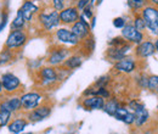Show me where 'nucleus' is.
<instances>
[{"instance_id":"nucleus-1","label":"nucleus","mask_w":158,"mask_h":134,"mask_svg":"<svg viewBox=\"0 0 158 134\" xmlns=\"http://www.w3.org/2000/svg\"><path fill=\"white\" fill-rule=\"evenodd\" d=\"M37 21L40 27L46 32H52L54 29L59 28V26L61 24L59 11L54 10L52 7L49 11H39V14L37 15Z\"/></svg>"},{"instance_id":"nucleus-2","label":"nucleus","mask_w":158,"mask_h":134,"mask_svg":"<svg viewBox=\"0 0 158 134\" xmlns=\"http://www.w3.org/2000/svg\"><path fill=\"white\" fill-rule=\"evenodd\" d=\"M141 15L146 22V29L153 37H158V7L153 5H147L142 9Z\"/></svg>"},{"instance_id":"nucleus-3","label":"nucleus","mask_w":158,"mask_h":134,"mask_svg":"<svg viewBox=\"0 0 158 134\" xmlns=\"http://www.w3.org/2000/svg\"><path fill=\"white\" fill-rule=\"evenodd\" d=\"M71 55V50L63 45H55L50 49L49 54H48V58H46V62L49 66H54V67H57L61 66L64 60Z\"/></svg>"},{"instance_id":"nucleus-4","label":"nucleus","mask_w":158,"mask_h":134,"mask_svg":"<svg viewBox=\"0 0 158 134\" xmlns=\"http://www.w3.org/2000/svg\"><path fill=\"white\" fill-rule=\"evenodd\" d=\"M28 40V33L24 29H12L5 40V48L14 51L21 49Z\"/></svg>"},{"instance_id":"nucleus-5","label":"nucleus","mask_w":158,"mask_h":134,"mask_svg":"<svg viewBox=\"0 0 158 134\" xmlns=\"http://www.w3.org/2000/svg\"><path fill=\"white\" fill-rule=\"evenodd\" d=\"M139 58L135 56H125L122 60H119L117 62L113 63V70L118 73H123V75H130L134 73L139 68Z\"/></svg>"},{"instance_id":"nucleus-6","label":"nucleus","mask_w":158,"mask_h":134,"mask_svg":"<svg viewBox=\"0 0 158 134\" xmlns=\"http://www.w3.org/2000/svg\"><path fill=\"white\" fill-rule=\"evenodd\" d=\"M55 39L59 41L61 45H71V46H78L80 40L77 38V36L71 31V28L63 26L55 31Z\"/></svg>"},{"instance_id":"nucleus-7","label":"nucleus","mask_w":158,"mask_h":134,"mask_svg":"<svg viewBox=\"0 0 158 134\" xmlns=\"http://www.w3.org/2000/svg\"><path fill=\"white\" fill-rule=\"evenodd\" d=\"M123 38L125 39L128 43L133 44V45H138L142 40L146 39V33H142L138 31L131 22H128L123 28H122V34Z\"/></svg>"},{"instance_id":"nucleus-8","label":"nucleus","mask_w":158,"mask_h":134,"mask_svg":"<svg viewBox=\"0 0 158 134\" xmlns=\"http://www.w3.org/2000/svg\"><path fill=\"white\" fill-rule=\"evenodd\" d=\"M133 44L127 43L123 46H108L106 53H105V58H107L111 62H117L119 60H122L123 58L128 56V54L133 50Z\"/></svg>"},{"instance_id":"nucleus-9","label":"nucleus","mask_w":158,"mask_h":134,"mask_svg":"<svg viewBox=\"0 0 158 134\" xmlns=\"http://www.w3.org/2000/svg\"><path fill=\"white\" fill-rule=\"evenodd\" d=\"M156 53L157 51H156L155 41H152L151 39L142 40L140 44L135 45V48H134V56L139 60H145L147 58H151Z\"/></svg>"},{"instance_id":"nucleus-10","label":"nucleus","mask_w":158,"mask_h":134,"mask_svg":"<svg viewBox=\"0 0 158 134\" xmlns=\"http://www.w3.org/2000/svg\"><path fill=\"white\" fill-rule=\"evenodd\" d=\"M60 15V21H61V24L66 26V27H71L73 23H76L79 19L80 16V11L77 9L76 5H68L66 6L63 10H61L59 12Z\"/></svg>"},{"instance_id":"nucleus-11","label":"nucleus","mask_w":158,"mask_h":134,"mask_svg":"<svg viewBox=\"0 0 158 134\" xmlns=\"http://www.w3.org/2000/svg\"><path fill=\"white\" fill-rule=\"evenodd\" d=\"M71 31L77 36V38L79 40H84L85 38H88L89 36H91V31L93 29L90 27L89 21H86L85 17L80 14L78 21L71 26Z\"/></svg>"},{"instance_id":"nucleus-12","label":"nucleus","mask_w":158,"mask_h":134,"mask_svg":"<svg viewBox=\"0 0 158 134\" xmlns=\"http://www.w3.org/2000/svg\"><path fill=\"white\" fill-rule=\"evenodd\" d=\"M21 104H22V110L24 111H32L35 107H38L41 101H43V95L37 92H29L23 95H21Z\"/></svg>"},{"instance_id":"nucleus-13","label":"nucleus","mask_w":158,"mask_h":134,"mask_svg":"<svg viewBox=\"0 0 158 134\" xmlns=\"http://www.w3.org/2000/svg\"><path fill=\"white\" fill-rule=\"evenodd\" d=\"M38 76H39L40 83L46 87L54 85L56 82H59L57 70L54 66H44V67L39 68Z\"/></svg>"},{"instance_id":"nucleus-14","label":"nucleus","mask_w":158,"mask_h":134,"mask_svg":"<svg viewBox=\"0 0 158 134\" xmlns=\"http://www.w3.org/2000/svg\"><path fill=\"white\" fill-rule=\"evenodd\" d=\"M0 79H1V83H2L4 92L7 93V94H14L15 92H17L21 88L20 78L15 76L14 73H4Z\"/></svg>"},{"instance_id":"nucleus-15","label":"nucleus","mask_w":158,"mask_h":134,"mask_svg":"<svg viewBox=\"0 0 158 134\" xmlns=\"http://www.w3.org/2000/svg\"><path fill=\"white\" fill-rule=\"evenodd\" d=\"M19 10L21 11V14H22V16L24 17V19L29 23V22H32L33 19L39 14L40 7H39V5H37V4L34 2V0H24Z\"/></svg>"},{"instance_id":"nucleus-16","label":"nucleus","mask_w":158,"mask_h":134,"mask_svg":"<svg viewBox=\"0 0 158 134\" xmlns=\"http://www.w3.org/2000/svg\"><path fill=\"white\" fill-rule=\"evenodd\" d=\"M51 114V106L50 105H39L38 107H35L32 111H28L27 114V118L31 122H40L45 118H48Z\"/></svg>"},{"instance_id":"nucleus-17","label":"nucleus","mask_w":158,"mask_h":134,"mask_svg":"<svg viewBox=\"0 0 158 134\" xmlns=\"http://www.w3.org/2000/svg\"><path fill=\"white\" fill-rule=\"evenodd\" d=\"M105 99L99 95H90L83 99L81 105L86 110H102L105 106Z\"/></svg>"},{"instance_id":"nucleus-18","label":"nucleus","mask_w":158,"mask_h":134,"mask_svg":"<svg viewBox=\"0 0 158 134\" xmlns=\"http://www.w3.org/2000/svg\"><path fill=\"white\" fill-rule=\"evenodd\" d=\"M133 112H134V115H135V122H134V124H135L138 128L146 126L147 122L150 121V114H148V111L146 110V107H145L142 104H140Z\"/></svg>"},{"instance_id":"nucleus-19","label":"nucleus","mask_w":158,"mask_h":134,"mask_svg":"<svg viewBox=\"0 0 158 134\" xmlns=\"http://www.w3.org/2000/svg\"><path fill=\"white\" fill-rule=\"evenodd\" d=\"M0 106H1V109L10 111L11 114L19 112V111L22 110L21 97L20 96H11V97H9V99L1 101V102H0Z\"/></svg>"},{"instance_id":"nucleus-20","label":"nucleus","mask_w":158,"mask_h":134,"mask_svg":"<svg viewBox=\"0 0 158 134\" xmlns=\"http://www.w3.org/2000/svg\"><path fill=\"white\" fill-rule=\"evenodd\" d=\"M81 65H83V55H80V54H71L62 63V66L69 71L77 70Z\"/></svg>"},{"instance_id":"nucleus-21","label":"nucleus","mask_w":158,"mask_h":134,"mask_svg":"<svg viewBox=\"0 0 158 134\" xmlns=\"http://www.w3.org/2000/svg\"><path fill=\"white\" fill-rule=\"evenodd\" d=\"M95 45H96V43H95V38L93 37V34L91 36H89L88 38H85L84 40H80V43H79L78 46L81 48V51H80V55H85V56H89V55H91L93 54V51L95 50Z\"/></svg>"},{"instance_id":"nucleus-22","label":"nucleus","mask_w":158,"mask_h":134,"mask_svg":"<svg viewBox=\"0 0 158 134\" xmlns=\"http://www.w3.org/2000/svg\"><path fill=\"white\" fill-rule=\"evenodd\" d=\"M27 124H28V121L26 118H15V119L10 121V123L7 124V128H9L10 133L20 134L24 131Z\"/></svg>"},{"instance_id":"nucleus-23","label":"nucleus","mask_w":158,"mask_h":134,"mask_svg":"<svg viewBox=\"0 0 158 134\" xmlns=\"http://www.w3.org/2000/svg\"><path fill=\"white\" fill-rule=\"evenodd\" d=\"M127 5L131 14L141 12L147 5H150V0H127Z\"/></svg>"},{"instance_id":"nucleus-24","label":"nucleus","mask_w":158,"mask_h":134,"mask_svg":"<svg viewBox=\"0 0 158 134\" xmlns=\"http://www.w3.org/2000/svg\"><path fill=\"white\" fill-rule=\"evenodd\" d=\"M119 106H120V104H119V101L117 99H114V97H108V100L105 101V106H103L102 110H103L107 115L114 116V114H116V111H117V109H118Z\"/></svg>"},{"instance_id":"nucleus-25","label":"nucleus","mask_w":158,"mask_h":134,"mask_svg":"<svg viewBox=\"0 0 158 134\" xmlns=\"http://www.w3.org/2000/svg\"><path fill=\"white\" fill-rule=\"evenodd\" d=\"M15 58V51L9 49V48H4L0 51V67L6 66L7 63H10L12 60Z\"/></svg>"},{"instance_id":"nucleus-26","label":"nucleus","mask_w":158,"mask_h":134,"mask_svg":"<svg viewBox=\"0 0 158 134\" xmlns=\"http://www.w3.org/2000/svg\"><path fill=\"white\" fill-rule=\"evenodd\" d=\"M131 23H133V26L140 31V32H142V33H146V22H145V19L142 17V15H141V12H136V14H133V21H131Z\"/></svg>"},{"instance_id":"nucleus-27","label":"nucleus","mask_w":158,"mask_h":134,"mask_svg":"<svg viewBox=\"0 0 158 134\" xmlns=\"http://www.w3.org/2000/svg\"><path fill=\"white\" fill-rule=\"evenodd\" d=\"M27 21L24 19V17L22 16L20 10H17V15L14 19V21L11 22V29H24L27 26Z\"/></svg>"},{"instance_id":"nucleus-28","label":"nucleus","mask_w":158,"mask_h":134,"mask_svg":"<svg viewBox=\"0 0 158 134\" xmlns=\"http://www.w3.org/2000/svg\"><path fill=\"white\" fill-rule=\"evenodd\" d=\"M11 116H12V114H11L10 111L4 110V109H1V106H0V128L7 126V124L10 123Z\"/></svg>"},{"instance_id":"nucleus-29","label":"nucleus","mask_w":158,"mask_h":134,"mask_svg":"<svg viewBox=\"0 0 158 134\" xmlns=\"http://www.w3.org/2000/svg\"><path fill=\"white\" fill-rule=\"evenodd\" d=\"M136 83L141 89H147L148 85V76L145 72H141L136 76Z\"/></svg>"},{"instance_id":"nucleus-30","label":"nucleus","mask_w":158,"mask_h":134,"mask_svg":"<svg viewBox=\"0 0 158 134\" xmlns=\"http://www.w3.org/2000/svg\"><path fill=\"white\" fill-rule=\"evenodd\" d=\"M147 89H148L150 92L156 93V90L158 89V76L157 75H151V76H148V85H147Z\"/></svg>"},{"instance_id":"nucleus-31","label":"nucleus","mask_w":158,"mask_h":134,"mask_svg":"<svg viewBox=\"0 0 158 134\" xmlns=\"http://www.w3.org/2000/svg\"><path fill=\"white\" fill-rule=\"evenodd\" d=\"M129 111H130L129 109H127V107H124V106H122V105H120L118 109H117V111H116V114H114L113 117H114V118H117L118 121H122V122H123V121H124V118L127 117V115L129 114Z\"/></svg>"},{"instance_id":"nucleus-32","label":"nucleus","mask_w":158,"mask_h":134,"mask_svg":"<svg viewBox=\"0 0 158 134\" xmlns=\"http://www.w3.org/2000/svg\"><path fill=\"white\" fill-rule=\"evenodd\" d=\"M127 43L128 41L123 38L122 36H118V37H113L112 39L108 40V46H123Z\"/></svg>"},{"instance_id":"nucleus-33","label":"nucleus","mask_w":158,"mask_h":134,"mask_svg":"<svg viewBox=\"0 0 158 134\" xmlns=\"http://www.w3.org/2000/svg\"><path fill=\"white\" fill-rule=\"evenodd\" d=\"M50 5L54 10L60 12L61 10H63L67 6V1L66 0H50Z\"/></svg>"},{"instance_id":"nucleus-34","label":"nucleus","mask_w":158,"mask_h":134,"mask_svg":"<svg viewBox=\"0 0 158 134\" xmlns=\"http://www.w3.org/2000/svg\"><path fill=\"white\" fill-rule=\"evenodd\" d=\"M129 21H127L125 17H123V16H119V17H116V19H113L112 21V24H113V27L114 28H118V29H122L127 23H128Z\"/></svg>"},{"instance_id":"nucleus-35","label":"nucleus","mask_w":158,"mask_h":134,"mask_svg":"<svg viewBox=\"0 0 158 134\" xmlns=\"http://www.w3.org/2000/svg\"><path fill=\"white\" fill-rule=\"evenodd\" d=\"M94 7L95 6H93V5H89V6H86L83 11H81V15L85 17L86 21H90V19H93L95 15H94Z\"/></svg>"},{"instance_id":"nucleus-36","label":"nucleus","mask_w":158,"mask_h":134,"mask_svg":"<svg viewBox=\"0 0 158 134\" xmlns=\"http://www.w3.org/2000/svg\"><path fill=\"white\" fill-rule=\"evenodd\" d=\"M110 80H111V77L110 76H102V77H100L99 79L94 83V85H95V87H98V88H101V87H107V84L110 83Z\"/></svg>"},{"instance_id":"nucleus-37","label":"nucleus","mask_w":158,"mask_h":134,"mask_svg":"<svg viewBox=\"0 0 158 134\" xmlns=\"http://www.w3.org/2000/svg\"><path fill=\"white\" fill-rule=\"evenodd\" d=\"M74 5L77 6V9L81 12L86 6H89V5H91V4H90V0H77Z\"/></svg>"},{"instance_id":"nucleus-38","label":"nucleus","mask_w":158,"mask_h":134,"mask_svg":"<svg viewBox=\"0 0 158 134\" xmlns=\"http://www.w3.org/2000/svg\"><path fill=\"white\" fill-rule=\"evenodd\" d=\"M6 22H7V14H2V19L0 21V32L5 28Z\"/></svg>"},{"instance_id":"nucleus-39","label":"nucleus","mask_w":158,"mask_h":134,"mask_svg":"<svg viewBox=\"0 0 158 134\" xmlns=\"http://www.w3.org/2000/svg\"><path fill=\"white\" fill-rule=\"evenodd\" d=\"M102 1H103V0H90V4H91L93 6H100V5L102 4Z\"/></svg>"},{"instance_id":"nucleus-40","label":"nucleus","mask_w":158,"mask_h":134,"mask_svg":"<svg viewBox=\"0 0 158 134\" xmlns=\"http://www.w3.org/2000/svg\"><path fill=\"white\" fill-rule=\"evenodd\" d=\"M90 21H91V23H90V27H91V29H94V28H95V24H96V17L94 16V17L90 19Z\"/></svg>"},{"instance_id":"nucleus-41","label":"nucleus","mask_w":158,"mask_h":134,"mask_svg":"<svg viewBox=\"0 0 158 134\" xmlns=\"http://www.w3.org/2000/svg\"><path fill=\"white\" fill-rule=\"evenodd\" d=\"M150 5H153V6L158 7V0H150Z\"/></svg>"},{"instance_id":"nucleus-42","label":"nucleus","mask_w":158,"mask_h":134,"mask_svg":"<svg viewBox=\"0 0 158 134\" xmlns=\"http://www.w3.org/2000/svg\"><path fill=\"white\" fill-rule=\"evenodd\" d=\"M66 1H67V2H68V4H69V5H74V4H76V1H77V0H66Z\"/></svg>"},{"instance_id":"nucleus-43","label":"nucleus","mask_w":158,"mask_h":134,"mask_svg":"<svg viewBox=\"0 0 158 134\" xmlns=\"http://www.w3.org/2000/svg\"><path fill=\"white\" fill-rule=\"evenodd\" d=\"M155 46H156V51L158 53V37L156 38V40H155Z\"/></svg>"},{"instance_id":"nucleus-44","label":"nucleus","mask_w":158,"mask_h":134,"mask_svg":"<svg viewBox=\"0 0 158 134\" xmlns=\"http://www.w3.org/2000/svg\"><path fill=\"white\" fill-rule=\"evenodd\" d=\"M2 90H4V88H2V83H1V79H0V94L2 93Z\"/></svg>"},{"instance_id":"nucleus-45","label":"nucleus","mask_w":158,"mask_h":134,"mask_svg":"<svg viewBox=\"0 0 158 134\" xmlns=\"http://www.w3.org/2000/svg\"><path fill=\"white\" fill-rule=\"evenodd\" d=\"M143 134H153V132L152 131H147V132H145Z\"/></svg>"},{"instance_id":"nucleus-46","label":"nucleus","mask_w":158,"mask_h":134,"mask_svg":"<svg viewBox=\"0 0 158 134\" xmlns=\"http://www.w3.org/2000/svg\"><path fill=\"white\" fill-rule=\"evenodd\" d=\"M34 1H44V0H34Z\"/></svg>"},{"instance_id":"nucleus-47","label":"nucleus","mask_w":158,"mask_h":134,"mask_svg":"<svg viewBox=\"0 0 158 134\" xmlns=\"http://www.w3.org/2000/svg\"><path fill=\"white\" fill-rule=\"evenodd\" d=\"M156 94H157V95H158V89H157V90H156Z\"/></svg>"},{"instance_id":"nucleus-48","label":"nucleus","mask_w":158,"mask_h":134,"mask_svg":"<svg viewBox=\"0 0 158 134\" xmlns=\"http://www.w3.org/2000/svg\"><path fill=\"white\" fill-rule=\"evenodd\" d=\"M20 134H21V133H20ZM28 134H32V133H28Z\"/></svg>"}]
</instances>
